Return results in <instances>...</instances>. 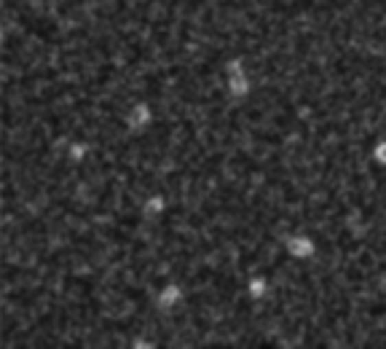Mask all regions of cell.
Masks as SVG:
<instances>
[{
  "label": "cell",
  "instance_id": "obj_1",
  "mask_svg": "<svg viewBox=\"0 0 386 349\" xmlns=\"http://www.w3.org/2000/svg\"><path fill=\"white\" fill-rule=\"evenodd\" d=\"M220 78H223V97L231 105H242L247 103L255 92V78L249 70L245 56H228L220 65Z\"/></svg>",
  "mask_w": 386,
  "mask_h": 349
},
{
  "label": "cell",
  "instance_id": "obj_2",
  "mask_svg": "<svg viewBox=\"0 0 386 349\" xmlns=\"http://www.w3.org/2000/svg\"><path fill=\"white\" fill-rule=\"evenodd\" d=\"M159 121V110L153 105V100L148 97H137L121 113V124L129 134H145L153 129V124Z\"/></svg>",
  "mask_w": 386,
  "mask_h": 349
},
{
  "label": "cell",
  "instance_id": "obj_3",
  "mask_svg": "<svg viewBox=\"0 0 386 349\" xmlns=\"http://www.w3.org/2000/svg\"><path fill=\"white\" fill-rule=\"evenodd\" d=\"M282 250H284L287 261H293V264H311V261L319 255V240H317L311 231L293 229V231L284 234Z\"/></svg>",
  "mask_w": 386,
  "mask_h": 349
},
{
  "label": "cell",
  "instance_id": "obj_4",
  "mask_svg": "<svg viewBox=\"0 0 386 349\" xmlns=\"http://www.w3.org/2000/svg\"><path fill=\"white\" fill-rule=\"evenodd\" d=\"M271 293H274V277H271V274H266V271L249 274L247 282H245V295H247L249 304H260V301L271 298ZM249 309H252V306H249Z\"/></svg>",
  "mask_w": 386,
  "mask_h": 349
},
{
  "label": "cell",
  "instance_id": "obj_5",
  "mask_svg": "<svg viewBox=\"0 0 386 349\" xmlns=\"http://www.w3.org/2000/svg\"><path fill=\"white\" fill-rule=\"evenodd\" d=\"M370 159H373V164H376L378 169H386V137H381V140L373 145Z\"/></svg>",
  "mask_w": 386,
  "mask_h": 349
}]
</instances>
